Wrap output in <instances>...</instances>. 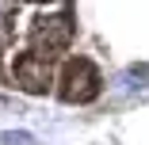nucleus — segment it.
<instances>
[{
    "label": "nucleus",
    "instance_id": "f03ea898",
    "mask_svg": "<svg viewBox=\"0 0 149 145\" xmlns=\"http://www.w3.org/2000/svg\"><path fill=\"white\" fill-rule=\"evenodd\" d=\"M12 69H15V80L23 84L27 92H46V88H50V65H46V57H38V53H19Z\"/></svg>",
    "mask_w": 149,
    "mask_h": 145
},
{
    "label": "nucleus",
    "instance_id": "7ed1b4c3",
    "mask_svg": "<svg viewBox=\"0 0 149 145\" xmlns=\"http://www.w3.org/2000/svg\"><path fill=\"white\" fill-rule=\"evenodd\" d=\"M69 38H73V27H69V19H42L38 27H35V53H42V46L46 50H61V46H69Z\"/></svg>",
    "mask_w": 149,
    "mask_h": 145
},
{
    "label": "nucleus",
    "instance_id": "f257e3e1",
    "mask_svg": "<svg viewBox=\"0 0 149 145\" xmlns=\"http://www.w3.org/2000/svg\"><path fill=\"white\" fill-rule=\"evenodd\" d=\"M96 92H100V73L92 69V61H84V57L69 61L61 73V96L69 103H88Z\"/></svg>",
    "mask_w": 149,
    "mask_h": 145
}]
</instances>
